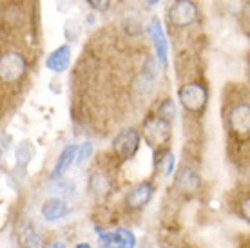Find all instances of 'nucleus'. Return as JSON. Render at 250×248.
<instances>
[{
    "mask_svg": "<svg viewBox=\"0 0 250 248\" xmlns=\"http://www.w3.org/2000/svg\"><path fill=\"white\" fill-rule=\"evenodd\" d=\"M100 243H109L118 248H134L136 247V236L127 228H116L113 232H100L98 234Z\"/></svg>",
    "mask_w": 250,
    "mask_h": 248,
    "instance_id": "12",
    "label": "nucleus"
},
{
    "mask_svg": "<svg viewBox=\"0 0 250 248\" xmlns=\"http://www.w3.org/2000/svg\"><path fill=\"white\" fill-rule=\"evenodd\" d=\"M71 62H73V45L62 43V45H58L57 49H53L49 55L45 56L44 65L51 73L62 75L71 67Z\"/></svg>",
    "mask_w": 250,
    "mask_h": 248,
    "instance_id": "9",
    "label": "nucleus"
},
{
    "mask_svg": "<svg viewBox=\"0 0 250 248\" xmlns=\"http://www.w3.org/2000/svg\"><path fill=\"white\" fill-rule=\"evenodd\" d=\"M76 149H78V145H76V143H71V145H67V147L58 154L57 162H55V167L51 170V178H53V180H60L63 174L73 167L75 158H76Z\"/></svg>",
    "mask_w": 250,
    "mask_h": 248,
    "instance_id": "13",
    "label": "nucleus"
},
{
    "mask_svg": "<svg viewBox=\"0 0 250 248\" xmlns=\"http://www.w3.org/2000/svg\"><path fill=\"white\" fill-rule=\"evenodd\" d=\"M0 160H2V147H0Z\"/></svg>",
    "mask_w": 250,
    "mask_h": 248,
    "instance_id": "27",
    "label": "nucleus"
},
{
    "mask_svg": "<svg viewBox=\"0 0 250 248\" xmlns=\"http://www.w3.org/2000/svg\"><path fill=\"white\" fill-rule=\"evenodd\" d=\"M37 149L29 140H22V142L15 147V172H24L29 167V163L35 160Z\"/></svg>",
    "mask_w": 250,
    "mask_h": 248,
    "instance_id": "15",
    "label": "nucleus"
},
{
    "mask_svg": "<svg viewBox=\"0 0 250 248\" xmlns=\"http://www.w3.org/2000/svg\"><path fill=\"white\" fill-rule=\"evenodd\" d=\"M145 35L149 37L150 43H152V49H154V58L158 60V63L162 65V69L169 67V58H170V43L163 27L162 19H158L156 15L150 17V20L144 25Z\"/></svg>",
    "mask_w": 250,
    "mask_h": 248,
    "instance_id": "6",
    "label": "nucleus"
},
{
    "mask_svg": "<svg viewBox=\"0 0 250 248\" xmlns=\"http://www.w3.org/2000/svg\"><path fill=\"white\" fill-rule=\"evenodd\" d=\"M82 35H83V24H82L80 20L75 19V17L65 19V22H63V38H65V43L73 45V43H76L80 40Z\"/></svg>",
    "mask_w": 250,
    "mask_h": 248,
    "instance_id": "17",
    "label": "nucleus"
},
{
    "mask_svg": "<svg viewBox=\"0 0 250 248\" xmlns=\"http://www.w3.org/2000/svg\"><path fill=\"white\" fill-rule=\"evenodd\" d=\"M45 248H65V245L60 243V241H57V243H51L49 247H45Z\"/></svg>",
    "mask_w": 250,
    "mask_h": 248,
    "instance_id": "24",
    "label": "nucleus"
},
{
    "mask_svg": "<svg viewBox=\"0 0 250 248\" xmlns=\"http://www.w3.org/2000/svg\"><path fill=\"white\" fill-rule=\"evenodd\" d=\"M87 6L96 13H109L116 6L118 0H85Z\"/></svg>",
    "mask_w": 250,
    "mask_h": 248,
    "instance_id": "21",
    "label": "nucleus"
},
{
    "mask_svg": "<svg viewBox=\"0 0 250 248\" xmlns=\"http://www.w3.org/2000/svg\"><path fill=\"white\" fill-rule=\"evenodd\" d=\"M227 127L230 130L232 136H236L239 142H247L250 132V105L249 100L241 98L238 102H234L225 116Z\"/></svg>",
    "mask_w": 250,
    "mask_h": 248,
    "instance_id": "7",
    "label": "nucleus"
},
{
    "mask_svg": "<svg viewBox=\"0 0 250 248\" xmlns=\"http://www.w3.org/2000/svg\"><path fill=\"white\" fill-rule=\"evenodd\" d=\"M100 248H118V247H114V245H109V243H102Z\"/></svg>",
    "mask_w": 250,
    "mask_h": 248,
    "instance_id": "26",
    "label": "nucleus"
},
{
    "mask_svg": "<svg viewBox=\"0 0 250 248\" xmlns=\"http://www.w3.org/2000/svg\"><path fill=\"white\" fill-rule=\"evenodd\" d=\"M142 143V134L134 127H125L118 130L113 138V152L120 160H131L136 154Z\"/></svg>",
    "mask_w": 250,
    "mask_h": 248,
    "instance_id": "8",
    "label": "nucleus"
},
{
    "mask_svg": "<svg viewBox=\"0 0 250 248\" xmlns=\"http://www.w3.org/2000/svg\"><path fill=\"white\" fill-rule=\"evenodd\" d=\"M140 134L149 147L163 149V147H169L170 140H172V124L162 116H158L156 112H152L144 118Z\"/></svg>",
    "mask_w": 250,
    "mask_h": 248,
    "instance_id": "5",
    "label": "nucleus"
},
{
    "mask_svg": "<svg viewBox=\"0 0 250 248\" xmlns=\"http://www.w3.org/2000/svg\"><path fill=\"white\" fill-rule=\"evenodd\" d=\"M167 27L174 33L192 29L201 22V9L196 0H172L165 11Z\"/></svg>",
    "mask_w": 250,
    "mask_h": 248,
    "instance_id": "3",
    "label": "nucleus"
},
{
    "mask_svg": "<svg viewBox=\"0 0 250 248\" xmlns=\"http://www.w3.org/2000/svg\"><path fill=\"white\" fill-rule=\"evenodd\" d=\"M154 196V185L150 181H140L125 196V205L131 210H140L150 203V199Z\"/></svg>",
    "mask_w": 250,
    "mask_h": 248,
    "instance_id": "11",
    "label": "nucleus"
},
{
    "mask_svg": "<svg viewBox=\"0 0 250 248\" xmlns=\"http://www.w3.org/2000/svg\"><path fill=\"white\" fill-rule=\"evenodd\" d=\"M29 75V58L24 51L9 45L0 49V87H19Z\"/></svg>",
    "mask_w": 250,
    "mask_h": 248,
    "instance_id": "2",
    "label": "nucleus"
},
{
    "mask_svg": "<svg viewBox=\"0 0 250 248\" xmlns=\"http://www.w3.org/2000/svg\"><path fill=\"white\" fill-rule=\"evenodd\" d=\"M156 114L158 116H162V118H165L167 122H174V118L178 116V109H176V102L172 98H165L162 100L160 103H158L156 107Z\"/></svg>",
    "mask_w": 250,
    "mask_h": 248,
    "instance_id": "19",
    "label": "nucleus"
},
{
    "mask_svg": "<svg viewBox=\"0 0 250 248\" xmlns=\"http://www.w3.org/2000/svg\"><path fill=\"white\" fill-rule=\"evenodd\" d=\"M174 165H176V158H174V154H172V150H169V152L165 154V158H163L162 165H160V170L163 172V176H172Z\"/></svg>",
    "mask_w": 250,
    "mask_h": 248,
    "instance_id": "22",
    "label": "nucleus"
},
{
    "mask_svg": "<svg viewBox=\"0 0 250 248\" xmlns=\"http://www.w3.org/2000/svg\"><path fill=\"white\" fill-rule=\"evenodd\" d=\"M89 190L94 194L96 198H105L113 190V181L109 178V174L104 170H94L89 176Z\"/></svg>",
    "mask_w": 250,
    "mask_h": 248,
    "instance_id": "16",
    "label": "nucleus"
},
{
    "mask_svg": "<svg viewBox=\"0 0 250 248\" xmlns=\"http://www.w3.org/2000/svg\"><path fill=\"white\" fill-rule=\"evenodd\" d=\"M174 188L178 192H183L187 196H192L201 188V178L192 167L182 165L174 174Z\"/></svg>",
    "mask_w": 250,
    "mask_h": 248,
    "instance_id": "10",
    "label": "nucleus"
},
{
    "mask_svg": "<svg viewBox=\"0 0 250 248\" xmlns=\"http://www.w3.org/2000/svg\"><path fill=\"white\" fill-rule=\"evenodd\" d=\"M94 152V147L91 142H83L82 145H78V149H76V158H75V163L76 165H83V163L91 160V156Z\"/></svg>",
    "mask_w": 250,
    "mask_h": 248,
    "instance_id": "20",
    "label": "nucleus"
},
{
    "mask_svg": "<svg viewBox=\"0 0 250 248\" xmlns=\"http://www.w3.org/2000/svg\"><path fill=\"white\" fill-rule=\"evenodd\" d=\"M19 239H20V245L24 248H42V237L38 236V232L33 228L31 225L20 227Z\"/></svg>",
    "mask_w": 250,
    "mask_h": 248,
    "instance_id": "18",
    "label": "nucleus"
},
{
    "mask_svg": "<svg viewBox=\"0 0 250 248\" xmlns=\"http://www.w3.org/2000/svg\"><path fill=\"white\" fill-rule=\"evenodd\" d=\"M31 9L25 0H4L0 4V35L11 42L29 29Z\"/></svg>",
    "mask_w": 250,
    "mask_h": 248,
    "instance_id": "1",
    "label": "nucleus"
},
{
    "mask_svg": "<svg viewBox=\"0 0 250 248\" xmlns=\"http://www.w3.org/2000/svg\"><path fill=\"white\" fill-rule=\"evenodd\" d=\"M75 248H91V245H87V243H78Z\"/></svg>",
    "mask_w": 250,
    "mask_h": 248,
    "instance_id": "25",
    "label": "nucleus"
},
{
    "mask_svg": "<svg viewBox=\"0 0 250 248\" xmlns=\"http://www.w3.org/2000/svg\"><path fill=\"white\" fill-rule=\"evenodd\" d=\"M40 212H42V217L45 221H58V219H62V217H65L69 214L67 201L63 198L45 199Z\"/></svg>",
    "mask_w": 250,
    "mask_h": 248,
    "instance_id": "14",
    "label": "nucleus"
},
{
    "mask_svg": "<svg viewBox=\"0 0 250 248\" xmlns=\"http://www.w3.org/2000/svg\"><path fill=\"white\" fill-rule=\"evenodd\" d=\"M178 100L190 116H201L210 100V91H208L207 82L198 76L185 80L178 89Z\"/></svg>",
    "mask_w": 250,
    "mask_h": 248,
    "instance_id": "4",
    "label": "nucleus"
},
{
    "mask_svg": "<svg viewBox=\"0 0 250 248\" xmlns=\"http://www.w3.org/2000/svg\"><path fill=\"white\" fill-rule=\"evenodd\" d=\"M160 2H162V0H145V6H147V7H156Z\"/></svg>",
    "mask_w": 250,
    "mask_h": 248,
    "instance_id": "23",
    "label": "nucleus"
}]
</instances>
